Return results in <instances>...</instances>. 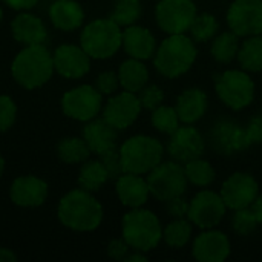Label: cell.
Instances as JSON below:
<instances>
[{
	"label": "cell",
	"instance_id": "6da1fadb",
	"mask_svg": "<svg viewBox=\"0 0 262 262\" xmlns=\"http://www.w3.org/2000/svg\"><path fill=\"white\" fill-rule=\"evenodd\" d=\"M60 221L77 232L95 230L103 220L101 204L86 190H72L64 195L58 206Z\"/></svg>",
	"mask_w": 262,
	"mask_h": 262
},
{
	"label": "cell",
	"instance_id": "7a4b0ae2",
	"mask_svg": "<svg viewBox=\"0 0 262 262\" xmlns=\"http://www.w3.org/2000/svg\"><path fill=\"white\" fill-rule=\"evenodd\" d=\"M11 71L20 86L35 89L51 78L54 72V60L43 43L29 45L17 54Z\"/></svg>",
	"mask_w": 262,
	"mask_h": 262
},
{
	"label": "cell",
	"instance_id": "3957f363",
	"mask_svg": "<svg viewBox=\"0 0 262 262\" xmlns=\"http://www.w3.org/2000/svg\"><path fill=\"white\" fill-rule=\"evenodd\" d=\"M196 46L184 34H170L158 48L154 57V66L167 78H177L186 74L196 60Z\"/></svg>",
	"mask_w": 262,
	"mask_h": 262
},
{
	"label": "cell",
	"instance_id": "277c9868",
	"mask_svg": "<svg viewBox=\"0 0 262 262\" xmlns=\"http://www.w3.org/2000/svg\"><path fill=\"white\" fill-rule=\"evenodd\" d=\"M163 144L152 137L137 135L129 138L120 149L121 166L124 173L144 175L161 163Z\"/></svg>",
	"mask_w": 262,
	"mask_h": 262
},
{
	"label": "cell",
	"instance_id": "5b68a950",
	"mask_svg": "<svg viewBox=\"0 0 262 262\" xmlns=\"http://www.w3.org/2000/svg\"><path fill=\"white\" fill-rule=\"evenodd\" d=\"M163 229L158 218L143 209H134L123 218V239L138 252H149L158 246Z\"/></svg>",
	"mask_w": 262,
	"mask_h": 262
},
{
	"label": "cell",
	"instance_id": "8992f818",
	"mask_svg": "<svg viewBox=\"0 0 262 262\" xmlns=\"http://www.w3.org/2000/svg\"><path fill=\"white\" fill-rule=\"evenodd\" d=\"M81 48L92 58H109L123 45V32L111 18L91 21L81 32Z\"/></svg>",
	"mask_w": 262,
	"mask_h": 262
},
{
	"label": "cell",
	"instance_id": "52a82bcc",
	"mask_svg": "<svg viewBox=\"0 0 262 262\" xmlns=\"http://www.w3.org/2000/svg\"><path fill=\"white\" fill-rule=\"evenodd\" d=\"M147 184L150 193L160 201H169L175 196L184 195L187 189V177L184 167L178 161L160 163L149 172Z\"/></svg>",
	"mask_w": 262,
	"mask_h": 262
},
{
	"label": "cell",
	"instance_id": "ba28073f",
	"mask_svg": "<svg viewBox=\"0 0 262 262\" xmlns=\"http://www.w3.org/2000/svg\"><path fill=\"white\" fill-rule=\"evenodd\" d=\"M215 88L223 103L233 111L247 107L255 97V83L246 72L236 69L218 75L215 78Z\"/></svg>",
	"mask_w": 262,
	"mask_h": 262
},
{
	"label": "cell",
	"instance_id": "9c48e42d",
	"mask_svg": "<svg viewBox=\"0 0 262 262\" xmlns=\"http://www.w3.org/2000/svg\"><path fill=\"white\" fill-rule=\"evenodd\" d=\"M160 28L167 34H184L196 17L193 0H161L155 9Z\"/></svg>",
	"mask_w": 262,
	"mask_h": 262
},
{
	"label": "cell",
	"instance_id": "30bf717a",
	"mask_svg": "<svg viewBox=\"0 0 262 262\" xmlns=\"http://www.w3.org/2000/svg\"><path fill=\"white\" fill-rule=\"evenodd\" d=\"M227 23L238 37L262 34V0H235L227 11Z\"/></svg>",
	"mask_w": 262,
	"mask_h": 262
},
{
	"label": "cell",
	"instance_id": "8fae6325",
	"mask_svg": "<svg viewBox=\"0 0 262 262\" xmlns=\"http://www.w3.org/2000/svg\"><path fill=\"white\" fill-rule=\"evenodd\" d=\"M61 107L68 117L78 121H89L101 109V92L92 86H78L63 95Z\"/></svg>",
	"mask_w": 262,
	"mask_h": 262
},
{
	"label": "cell",
	"instance_id": "7c38bea8",
	"mask_svg": "<svg viewBox=\"0 0 262 262\" xmlns=\"http://www.w3.org/2000/svg\"><path fill=\"white\" fill-rule=\"evenodd\" d=\"M220 195L226 207L239 210L250 207L255 203L259 195V186L252 175L238 172L224 181Z\"/></svg>",
	"mask_w": 262,
	"mask_h": 262
},
{
	"label": "cell",
	"instance_id": "4fadbf2b",
	"mask_svg": "<svg viewBox=\"0 0 262 262\" xmlns=\"http://www.w3.org/2000/svg\"><path fill=\"white\" fill-rule=\"evenodd\" d=\"M226 215V204L221 195L204 190L200 192L189 204V221L200 229H212L220 224L223 216Z\"/></svg>",
	"mask_w": 262,
	"mask_h": 262
},
{
	"label": "cell",
	"instance_id": "5bb4252c",
	"mask_svg": "<svg viewBox=\"0 0 262 262\" xmlns=\"http://www.w3.org/2000/svg\"><path fill=\"white\" fill-rule=\"evenodd\" d=\"M140 111H141V103L138 97L134 92L124 91L107 101L103 112V118L115 129L123 130L137 120Z\"/></svg>",
	"mask_w": 262,
	"mask_h": 262
},
{
	"label": "cell",
	"instance_id": "9a60e30c",
	"mask_svg": "<svg viewBox=\"0 0 262 262\" xmlns=\"http://www.w3.org/2000/svg\"><path fill=\"white\" fill-rule=\"evenodd\" d=\"M170 137L167 152L178 163L186 164L190 160L200 158L204 152V140L195 127H178Z\"/></svg>",
	"mask_w": 262,
	"mask_h": 262
},
{
	"label": "cell",
	"instance_id": "2e32d148",
	"mask_svg": "<svg viewBox=\"0 0 262 262\" xmlns=\"http://www.w3.org/2000/svg\"><path fill=\"white\" fill-rule=\"evenodd\" d=\"M54 69L66 78H80L89 71V55L75 45H61L54 52Z\"/></svg>",
	"mask_w": 262,
	"mask_h": 262
},
{
	"label": "cell",
	"instance_id": "e0dca14e",
	"mask_svg": "<svg viewBox=\"0 0 262 262\" xmlns=\"http://www.w3.org/2000/svg\"><path fill=\"white\" fill-rule=\"evenodd\" d=\"M230 255L229 238L218 230L201 233L193 243V256L201 262H223Z\"/></svg>",
	"mask_w": 262,
	"mask_h": 262
},
{
	"label": "cell",
	"instance_id": "ac0fdd59",
	"mask_svg": "<svg viewBox=\"0 0 262 262\" xmlns=\"http://www.w3.org/2000/svg\"><path fill=\"white\" fill-rule=\"evenodd\" d=\"M48 186L37 177H18L11 186V200L21 207H37L45 203Z\"/></svg>",
	"mask_w": 262,
	"mask_h": 262
},
{
	"label": "cell",
	"instance_id": "d6986e66",
	"mask_svg": "<svg viewBox=\"0 0 262 262\" xmlns=\"http://www.w3.org/2000/svg\"><path fill=\"white\" fill-rule=\"evenodd\" d=\"M118 129H115L112 124H109L104 118L94 120L88 123L83 129V138L86 144L89 146L91 152L101 155L114 147H117V134Z\"/></svg>",
	"mask_w": 262,
	"mask_h": 262
},
{
	"label": "cell",
	"instance_id": "ffe728a7",
	"mask_svg": "<svg viewBox=\"0 0 262 262\" xmlns=\"http://www.w3.org/2000/svg\"><path fill=\"white\" fill-rule=\"evenodd\" d=\"M117 195L120 201L132 209L141 207L149 198V184L140 175L135 173H123L117 178Z\"/></svg>",
	"mask_w": 262,
	"mask_h": 262
},
{
	"label": "cell",
	"instance_id": "44dd1931",
	"mask_svg": "<svg viewBox=\"0 0 262 262\" xmlns=\"http://www.w3.org/2000/svg\"><path fill=\"white\" fill-rule=\"evenodd\" d=\"M207 95L204 91L198 88H190L181 92L177 98V114L180 117V121L186 124L196 123L207 111Z\"/></svg>",
	"mask_w": 262,
	"mask_h": 262
},
{
	"label": "cell",
	"instance_id": "7402d4cb",
	"mask_svg": "<svg viewBox=\"0 0 262 262\" xmlns=\"http://www.w3.org/2000/svg\"><path fill=\"white\" fill-rule=\"evenodd\" d=\"M123 46L137 60H147L155 54V38L152 32L141 26H127L123 31Z\"/></svg>",
	"mask_w": 262,
	"mask_h": 262
},
{
	"label": "cell",
	"instance_id": "603a6c76",
	"mask_svg": "<svg viewBox=\"0 0 262 262\" xmlns=\"http://www.w3.org/2000/svg\"><path fill=\"white\" fill-rule=\"evenodd\" d=\"M49 17L55 28L61 31H74L81 26L84 11L75 0H57L49 8Z\"/></svg>",
	"mask_w": 262,
	"mask_h": 262
},
{
	"label": "cell",
	"instance_id": "cb8c5ba5",
	"mask_svg": "<svg viewBox=\"0 0 262 262\" xmlns=\"http://www.w3.org/2000/svg\"><path fill=\"white\" fill-rule=\"evenodd\" d=\"M12 35L18 43L26 46L40 45L46 40V28L43 21L32 14H20L12 20Z\"/></svg>",
	"mask_w": 262,
	"mask_h": 262
},
{
	"label": "cell",
	"instance_id": "d4e9b609",
	"mask_svg": "<svg viewBox=\"0 0 262 262\" xmlns=\"http://www.w3.org/2000/svg\"><path fill=\"white\" fill-rule=\"evenodd\" d=\"M118 80H120V84L126 91L135 94V92L141 91L147 84L149 71L141 63V60L130 58V60H126L120 66V69H118Z\"/></svg>",
	"mask_w": 262,
	"mask_h": 262
},
{
	"label": "cell",
	"instance_id": "484cf974",
	"mask_svg": "<svg viewBox=\"0 0 262 262\" xmlns=\"http://www.w3.org/2000/svg\"><path fill=\"white\" fill-rule=\"evenodd\" d=\"M238 61L246 71L250 72L262 71V34L252 35L239 46Z\"/></svg>",
	"mask_w": 262,
	"mask_h": 262
},
{
	"label": "cell",
	"instance_id": "4316f807",
	"mask_svg": "<svg viewBox=\"0 0 262 262\" xmlns=\"http://www.w3.org/2000/svg\"><path fill=\"white\" fill-rule=\"evenodd\" d=\"M107 180L109 175L101 161H88L78 175V184L86 192H97Z\"/></svg>",
	"mask_w": 262,
	"mask_h": 262
},
{
	"label": "cell",
	"instance_id": "83f0119b",
	"mask_svg": "<svg viewBox=\"0 0 262 262\" xmlns=\"http://www.w3.org/2000/svg\"><path fill=\"white\" fill-rule=\"evenodd\" d=\"M239 51V37L232 32H223L213 40L212 45V57L218 63H230L238 57Z\"/></svg>",
	"mask_w": 262,
	"mask_h": 262
},
{
	"label": "cell",
	"instance_id": "f1b7e54d",
	"mask_svg": "<svg viewBox=\"0 0 262 262\" xmlns=\"http://www.w3.org/2000/svg\"><path fill=\"white\" fill-rule=\"evenodd\" d=\"M57 154L61 161H64L68 164H74V163L86 161L91 154V149L86 144L84 138L83 140L81 138H64L57 146Z\"/></svg>",
	"mask_w": 262,
	"mask_h": 262
},
{
	"label": "cell",
	"instance_id": "f546056e",
	"mask_svg": "<svg viewBox=\"0 0 262 262\" xmlns=\"http://www.w3.org/2000/svg\"><path fill=\"white\" fill-rule=\"evenodd\" d=\"M184 172H186L187 181H190L192 184H195L198 187H207L215 181L213 167L210 166L209 161L201 160V158L187 161L184 166Z\"/></svg>",
	"mask_w": 262,
	"mask_h": 262
},
{
	"label": "cell",
	"instance_id": "4dcf8cb0",
	"mask_svg": "<svg viewBox=\"0 0 262 262\" xmlns=\"http://www.w3.org/2000/svg\"><path fill=\"white\" fill-rule=\"evenodd\" d=\"M218 29H220L218 20L212 14H207V12H203L200 15L196 14L192 26L189 28L192 38L200 43H204V41H209L210 38H213V35L218 32Z\"/></svg>",
	"mask_w": 262,
	"mask_h": 262
},
{
	"label": "cell",
	"instance_id": "1f68e13d",
	"mask_svg": "<svg viewBox=\"0 0 262 262\" xmlns=\"http://www.w3.org/2000/svg\"><path fill=\"white\" fill-rule=\"evenodd\" d=\"M140 15H141L140 0H118L109 18L114 20L118 26H130L140 18Z\"/></svg>",
	"mask_w": 262,
	"mask_h": 262
},
{
	"label": "cell",
	"instance_id": "d6a6232c",
	"mask_svg": "<svg viewBox=\"0 0 262 262\" xmlns=\"http://www.w3.org/2000/svg\"><path fill=\"white\" fill-rule=\"evenodd\" d=\"M163 236L170 247H184L192 236V223L184 218H177L164 229Z\"/></svg>",
	"mask_w": 262,
	"mask_h": 262
},
{
	"label": "cell",
	"instance_id": "836d02e7",
	"mask_svg": "<svg viewBox=\"0 0 262 262\" xmlns=\"http://www.w3.org/2000/svg\"><path fill=\"white\" fill-rule=\"evenodd\" d=\"M152 124L157 130L172 135L180 127V117L177 114V109L169 106H158L157 109H154Z\"/></svg>",
	"mask_w": 262,
	"mask_h": 262
},
{
	"label": "cell",
	"instance_id": "e575fe53",
	"mask_svg": "<svg viewBox=\"0 0 262 262\" xmlns=\"http://www.w3.org/2000/svg\"><path fill=\"white\" fill-rule=\"evenodd\" d=\"M258 224H259V221H258L253 209L246 207V209L235 210V215H233V220H232V226H233V230L238 235H243V236L250 235L252 232H255Z\"/></svg>",
	"mask_w": 262,
	"mask_h": 262
},
{
	"label": "cell",
	"instance_id": "d590c367",
	"mask_svg": "<svg viewBox=\"0 0 262 262\" xmlns=\"http://www.w3.org/2000/svg\"><path fill=\"white\" fill-rule=\"evenodd\" d=\"M138 94H140L138 100L141 103V107L149 109V111H154L158 106H161V103L164 100V92L155 84L144 86L141 91H138Z\"/></svg>",
	"mask_w": 262,
	"mask_h": 262
},
{
	"label": "cell",
	"instance_id": "8d00e7d4",
	"mask_svg": "<svg viewBox=\"0 0 262 262\" xmlns=\"http://www.w3.org/2000/svg\"><path fill=\"white\" fill-rule=\"evenodd\" d=\"M101 163L104 166V169L107 170L109 180H117L118 177H121L123 172V166H121V157H120V150L117 147L104 152L100 155Z\"/></svg>",
	"mask_w": 262,
	"mask_h": 262
},
{
	"label": "cell",
	"instance_id": "74e56055",
	"mask_svg": "<svg viewBox=\"0 0 262 262\" xmlns=\"http://www.w3.org/2000/svg\"><path fill=\"white\" fill-rule=\"evenodd\" d=\"M15 115H17V107L14 101L6 95H0V132L8 130L14 124Z\"/></svg>",
	"mask_w": 262,
	"mask_h": 262
},
{
	"label": "cell",
	"instance_id": "f35d334b",
	"mask_svg": "<svg viewBox=\"0 0 262 262\" xmlns=\"http://www.w3.org/2000/svg\"><path fill=\"white\" fill-rule=\"evenodd\" d=\"M118 75L112 71H106L103 74L98 75L97 81H95V88L101 92V94H112L114 91H117L118 88Z\"/></svg>",
	"mask_w": 262,
	"mask_h": 262
},
{
	"label": "cell",
	"instance_id": "ab89813d",
	"mask_svg": "<svg viewBox=\"0 0 262 262\" xmlns=\"http://www.w3.org/2000/svg\"><path fill=\"white\" fill-rule=\"evenodd\" d=\"M166 203H167V212H169L170 216H173V218H184V216H187L189 203H187V200L183 198V195L175 196V198H172V200H169Z\"/></svg>",
	"mask_w": 262,
	"mask_h": 262
},
{
	"label": "cell",
	"instance_id": "60d3db41",
	"mask_svg": "<svg viewBox=\"0 0 262 262\" xmlns=\"http://www.w3.org/2000/svg\"><path fill=\"white\" fill-rule=\"evenodd\" d=\"M246 137L249 140V143H262V114L255 115L250 121L249 126L246 129Z\"/></svg>",
	"mask_w": 262,
	"mask_h": 262
},
{
	"label": "cell",
	"instance_id": "b9f144b4",
	"mask_svg": "<svg viewBox=\"0 0 262 262\" xmlns=\"http://www.w3.org/2000/svg\"><path fill=\"white\" fill-rule=\"evenodd\" d=\"M129 253V244L124 239H114L111 241L109 247H107V255L115 259V261H123L126 259Z\"/></svg>",
	"mask_w": 262,
	"mask_h": 262
},
{
	"label": "cell",
	"instance_id": "7bdbcfd3",
	"mask_svg": "<svg viewBox=\"0 0 262 262\" xmlns=\"http://www.w3.org/2000/svg\"><path fill=\"white\" fill-rule=\"evenodd\" d=\"M3 2L14 9H31L37 3V0H3Z\"/></svg>",
	"mask_w": 262,
	"mask_h": 262
},
{
	"label": "cell",
	"instance_id": "ee69618b",
	"mask_svg": "<svg viewBox=\"0 0 262 262\" xmlns=\"http://www.w3.org/2000/svg\"><path fill=\"white\" fill-rule=\"evenodd\" d=\"M252 209L259 221V224H262V195H258V198L255 200V203L252 204Z\"/></svg>",
	"mask_w": 262,
	"mask_h": 262
},
{
	"label": "cell",
	"instance_id": "f6af8a7d",
	"mask_svg": "<svg viewBox=\"0 0 262 262\" xmlns=\"http://www.w3.org/2000/svg\"><path fill=\"white\" fill-rule=\"evenodd\" d=\"M17 261V256L8 250V249H0V262H14Z\"/></svg>",
	"mask_w": 262,
	"mask_h": 262
},
{
	"label": "cell",
	"instance_id": "bcb514c9",
	"mask_svg": "<svg viewBox=\"0 0 262 262\" xmlns=\"http://www.w3.org/2000/svg\"><path fill=\"white\" fill-rule=\"evenodd\" d=\"M124 261H126V262H146V261H147V258H146L144 255H141V253L138 252V253H134V255H130V256L127 255Z\"/></svg>",
	"mask_w": 262,
	"mask_h": 262
},
{
	"label": "cell",
	"instance_id": "7dc6e473",
	"mask_svg": "<svg viewBox=\"0 0 262 262\" xmlns=\"http://www.w3.org/2000/svg\"><path fill=\"white\" fill-rule=\"evenodd\" d=\"M3 169H5V161H3V158H2V155H0V177H2V173H3Z\"/></svg>",
	"mask_w": 262,
	"mask_h": 262
},
{
	"label": "cell",
	"instance_id": "c3c4849f",
	"mask_svg": "<svg viewBox=\"0 0 262 262\" xmlns=\"http://www.w3.org/2000/svg\"><path fill=\"white\" fill-rule=\"evenodd\" d=\"M0 20H2V9H0Z\"/></svg>",
	"mask_w": 262,
	"mask_h": 262
}]
</instances>
